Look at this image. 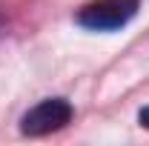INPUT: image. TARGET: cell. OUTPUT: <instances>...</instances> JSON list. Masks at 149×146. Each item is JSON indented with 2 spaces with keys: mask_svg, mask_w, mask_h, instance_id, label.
Segmentation results:
<instances>
[{
  "mask_svg": "<svg viewBox=\"0 0 149 146\" xmlns=\"http://www.w3.org/2000/svg\"><path fill=\"white\" fill-rule=\"evenodd\" d=\"M138 12V0H95L77 12V23L92 32H112L126 26Z\"/></svg>",
  "mask_w": 149,
  "mask_h": 146,
  "instance_id": "cell-1",
  "label": "cell"
},
{
  "mask_svg": "<svg viewBox=\"0 0 149 146\" xmlns=\"http://www.w3.org/2000/svg\"><path fill=\"white\" fill-rule=\"evenodd\" d=\"M138 120H141V126H146V129H149V106H146V109H141Z\"/></svg>",
  "mask_w": 149,
  "mask_h": 146,
  "instance_id": "cell-3",
  "label": "cell"
},
{
  "mask_svg": "<svg viewBox=\"0 0 149 146\" xmlns=\"http://www.w3.org/2000/svg\"><path fill=\"white\" fill-rule=\"evenodd\" d=\"M72 103L63 100V97H49V100H40L37 106L23 115L20 120V132L29 135V138H40V135H49V132H57L63 129L69 120H72Z\"/></svg>",
  "mask_w": 149,
  "mask_h": 146,
  "instance_id": "cell-2",
  "label": "cell"
}]
</instances>
